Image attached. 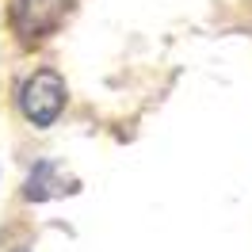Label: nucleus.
Masks as SVG:
<instances>
[{
  "instance_id": "f257e3e1",
  "label": "nucleus",
  "mask_w": 252,
  "mask_h": 252,
  "mask_svg": "<svg viewBox=\"0 0 252 252\" xmlns=\"http://www.w3.org/2000/svg\"><path fill=\"white\" fill-rule=\"evenodd\" d=\"M19 111L34 126H54L58 115L65 111V80L54 69H38L19 88Z\"/></svg>"
},
{
  "instance_id": "f03ea898",
  "label": "nucleus",
  "mask_w": 252,
  "mask_h": 252,
  "mask_svg": "<svg viewBox=\"0 0 252 252\" xmlns=\"http://www.w3.org/2000/svg\"><path fill=\"white\" fill-rule=\"evenodd\" d=\"M58 19V0H12V23L23 38L42 34Z\"/></svg>"
},
{
  "instance_id": "7ed1b4c3",
  "label": "nucleus",
  "mask_w": 252,
  "mask_h": 252,
  "mask_svg": "<svg viewBox=\"0 0 252 252\" xmlns=\"http://www.w3.org/2000/svg\"><path fill=\"white\" fill-rule=\"evenodd\" d=\"M50 176H54V164H38V168H34L31 180H27V199L42 203V199H50V195H54V188H50Z\"/></svg>"
},
{
  "instance_id": "20e7f679",
  "label": "nucleus",
  "mask_w": 252,
  "mask_h": 252,
  "mask_svg": "<svg viewBox=\"0 0 252 252\" xmlns=\"http://www.w3.org/2000/svg\"><path fill=\"white\" fill-rule=\"evenodd\" d=\"M19 252H27V249H19Z\"/></svg>"
}]
</instances>
